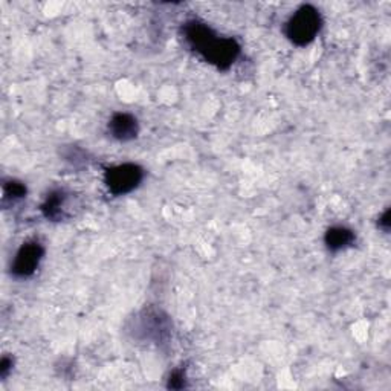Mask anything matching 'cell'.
<instances>
[{
	"mask_svg": "<svg viewBox=\"0 0 391 391\" xmlns=\"http://www.w3.org/2000/svg\"><path fill=\"white\" fill-rule=\"evenodd\" d=\"M182 34L187 45L194 52L221 71L230 69L242 51L235 39L217 35L211 28L200 21L185 22Z\"/></svg>",
	"mask_w": 391,
	"mask_h": 391,
	"instance_id": "6da1fadb",
	"label": "cell"
},
{
	"mask_svg": "<svg viewBox=\"0 0 391 391\" xmlns=\"http://www.w3.org/2000/svg\"><path fill=\"white\" fill-rule=\"evenodd\" d=\"M322 26L320 11L312 5H303L295 11L284 26V34L297 46H306L315 40Z\"/></svg>",
	"mask_w": 391,
	"mask_h": 391,
	"instance_id": "7a4b0ae2",
	"label": "cell"
},
{
	"mask_svg": "<svg viewBox=\"0 0 391 391\" xmlns=\"http://www.w3.org/2000/svg\"><path fill=\"white\" fill-rule=\"evenodd\" d=\"M144 179V170L136 164H121L110 167L104 173V184L115 196L127 194L138 188Z\"/></svg>",
	"mask_w": 391,
	"mask_h": 391,
	"instance_id": "3957f363",
	"label": "cell"
},
{
	"mask_svg": "<svg viewBox=\"0 0 391 391\" xmlns=\"http://www.w3.org/2000/svg\"><path fill=\"white\" fill-rule=\"evenodd\" d=\"M45 247L40 242L31 240L21 246L17 251L16 259L11 264V272L17 279H28L31 276L37 268H39L40 262L43 260Z\"/></svg>",
	"mask_w": 391,
	"mask_h": 391,
	"instance_id": "277c9868",
	"label": "cell"
},
{
	"mask_svg": "<svg viewBox=\"0 0 391 391\" xmlns=\"http://www.w3.org/2000/svg\"><path fill=\"white\" fill-rule=\"evenodd\" d=\"M109 133L121 142L135 139L139 133L138 119L130 113H115L109 121Z\"/></svg>",
	"mask_w": 391,
	"mask_h": 391,
	"instance_id": "5b68a950",
	"label": "cell"
},
{
	"mask_svg": "<svg viewBox=\"0 0 391 391\" xmlns=\"http://www.w3.org/2000/svg\"><path fill=\"white\" fill-rule=\"evenodd\" d=\"M66 200H68V194H66L63 189H54L47 197L45 199V202L42 204V213L46 218L49 221H62L66 213Z\"/></svg>",
	"mask_w": 391,
	"mask_h": 391,
	"instance_id": "8992f818",
	"label": "cell"
},
{
	"mask_svg": "<svg viewBox=\"0 0 391 391\" xmlns=\"http://www.w3.org/2000/svg\"><path fill=\"white\" fill-rule=\"evenodd\" d=\"M355 233L346 226H332L330 230H327L326 235H324V242H326L327 247L333 252L346 250V247L355 243Z\"/></svg>",
	"mask_w": 391,
	"mask_h": 391,
	"instance_id": "52a82bcc",
	"label": "cell"
},
{
	"mask_svg": "<svg viewBox=\"0 0 391 391\" xmlns=\"http://www.w3.org/2000/svg\"><path fill=\"white\" fill-rule=\"evenodd\" d=\"M26 196V187L18 180H9L4 184V202H16Z\"/></svg>",
	"mask_w": 391,
	"mask_h": 391,
	"instance_id": "ba28073f",
	"label": "cell"
},
{
	"mask_svg": "<svg viewBox=\"0 0 391 391\" xmlns=\"http://www.w3.org/2000/svg\"><path fill=\"white\" fill-rule=\"evenodd\" d=\"M187 387V379H185V371L184 370H175L173 373L170 375L168 379V388L173 390H182Z\"/></svg>",
	"mask_w": 391,
	"mask_h": 391,
	"instance_id": "9c48e42d",
	"label": "cell"
},
{
	"mask_svg": "<svg viewBox=\"0 0 391 391\" xmlns=\"http://www.w3.org/2000/svg\"><path fill=\"white\" fill-rule=\"evenodd\" d=\"M11 368H13V359L9 356H4L2 362H0V376L6 378L8 373H9V370H11Z\"/></svg>",
	"mask_w": 391,
	"mask_h": 391,
	"instance_id": "30bf717a",
	"label": "cell"
},
{
	"mask_svg": "<svg viewBox=\"0 0 391 391\" xmlns=\"http://www.w3.org/2000/svg\"><path fill=\"white\" fill-rule=\"evenodd\" d=\"M390 209H387V211L384 213V216L380 217V221H379V228H383L384 231H388V228H390Z\"/></svg>",
	"mask_w": 391,
	"mask_h": 391,
	"instance_id": "8fae6325",
	"label": "cell"
}]
</instances>
